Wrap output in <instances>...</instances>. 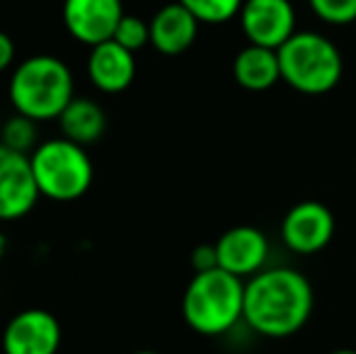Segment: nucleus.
<instances>
[{"label":"nucleus","instance_id":"nucleus-1","mask_svg":"<svg viewBox=\"0 0 356 354\" xmlns=\"http://www.w3.org/2000/svg\"><path fill=\"white\" fill-rule=\"evenodd\" d=\"M313 308V284L298 269H262L245 282L243 321L262 337H293L310 321Z\"/></svg>","mask_w":356,"mask_h":354},{"label":"nucleus","instance_id":"nucleus-20","mask_svg":"<svg viewBox=\"0 0 356 354\" xmlns=\"http://www.w3.org/2000/svg\"><path fill=\"white\" fill-rule=\"evenodd\" d=\"M192 267L194 272H209V269L218 267V255H216V246H199L192 252Z\"/></svg>","mask_w":356,"mask_h":354},{"label":"nucleus","instance_id":"nucleus-16","mask_svg":"<svg viewBox=\"0 0 356 354\" xmlns=\"http://www.w3.org/2000/svg\"><path fill=\"white\" fill-rule=\"evenodd\" d=\"M0 143L13 148V151L29 156V153L42 143L39 141V124L34 122V119L24 117V114L15 112L13 117L3 124V129H0Z\"/></svg>","mask_w":356,"mask_h":354},{"label":"nucleus","instance_id":"nucleus-4","mask_svg":"<svg viewBox=\"0 0 356 354\" xmlns=\"http://www.w3.org/2000/svg\"><path fill=\"white\" fill-rule=\"evenodd\" d=\"M282 81L296 92L325 95L342 81L344 61L330 37L310 29L296 32L284 47L277 49Z\"/></svg>","mask_w":356,"mask_h":354},{"label":"nucleus","instance_id":"nucleus-2","mask_svg":"<svg viewBox=\"0 0 356 354\" xmlns=\"http://www.w3.org/2000/svg\"><path fill=\"white\" fill-rule=\"evenodd\" d=\"M10 104L17 114L37 124L58 119L75 97V81L66 61L51 54H37L15 66L8 86Z\"/></svg>","mask_w":356,"mask_h":354},{"label":"nucleus","instance_id":"nucleus-10","mask_svg":"<svg viewBox=\"0 0 356 354\" xmlns=\"http://www.w3.org/2000/svg\"><path fill=\"white\" fill-rule=\"evenodd\" d=\"M238 19L248 44L267 49L284 47L298 32L291 0H245Z\"/></svg>","mask_w":356,"mask_h":354},{"label":"nucleus","instance_id":"nucleus-24","mask_svg":"<svg viewBox=\"0 0 356 354\" xmlns=\"http://www.w3.org/2000/svg\"><path fill=\"white\" fill-rule=\"evenodd\" d=\"M134 354H160V352H150V350H141V352H134Z\"/></svg>","mask_w":356,"mask_h":354},{"label":"nucleus","instance_id":"nucleus-21","mask_svg":"<svg viewBox=\"0 0 356 354\" xmlns=\"http://www.w3.org/2000/svg\"><path fill=\"white\" fill-rule=\"evenodd\" d=\"M15 42L10 39V34L0 32V73H5L8 68H13L15 63Z\"/></svg>","mask_w":356,"mask_h":354},{"label":"nucleus","instance_id":"nucleus-17","mask_svg":"<svg viewBox=\"0 0 356 354\" xmlns=\"http://www.w3.org/2000/svg\"><path fill=\"white\" fill-rule=\"evenodd\" d=\"M202 24H223L238 17L245 0H179Z\"/></svg>","mask_w":356,"mask_h":354},{"label":"nucleus","instance_id":"nucleus-14","mask_svg":"<svg viewBox=\"0 0 356 354\" xmlns=\"http://www.w3.org/2000/svg\"><path fill=\"white\" fill-rule=\"evenodd\" d=\"M233 78L240 88L250 92H264L282 81V66H279L277 49L248 44L240 49L233 58Z\"/></svg>","mask_w":356,"mask_h":354},{"label":"nucleus","instance_id":"nucleus-6","mask_svg":"<svg viewBox=\"0 0 356 354\" xmlns=\"http://www.w3.org/2000/svg\"><path fill=\"white\" fill-rule=\"evenodd\" d=\"M39 192L32 161L0 143V223L24 218L37 207Z\"/></svg>","mask_w":356,"mask_h":354},{"label":"nucleus","instance_id":"nucleus-13","mask_svg":"<svg viewBox=\"0 0 356 354\" xmlns=\"http://www.w3.org/2000/svg\"><path fill=\"white\" fill-rule=\"evenodd\" d=\"M199 24L179 0L163 5L150 19V47L165 56H179L197 42Z\"/></svg>","mask_w":356,"mask_h":354},{"label":"nucleus","instance_id":"nucleus-19","mask_svg":"<svg viewBox=\"0 0 356 354\" xmlns=\"http://www.w3.org/2000/svg\"><path fill=\"white\" fill-rule=\"evenodd\" d=\"M114 42L136 54L138 49H143L145 44H150V22L136 17V15H124L117 32H114Z\"/></svg>","mask_w":356,"mask_h":354},{"label":"nucleus","instance_id":"nucleus-23","mask_svg":"<svg viewBox=\"0 0 356 354\" xmlns=\"http://www.w3.org/2000/svg\"><path fill=\"white\" fill-rule=\"evenodd\" d=\"M330 354H356V350H334V352H330Z\"/></svg>","mask_w":356,"mask_h":354},{"label":"nucleus","instance_id":"nucleus-9","mask_svg":"<svg viewBox=\"0 0 356 354\" xmlns=\"http://www.w3.org/2000/svg\"><path fill=\"white\" fill-rule=\"evenodd\" d=\"M61 323L44 308L15 313L0 337L3 354H56L61 347Z\"/></svg>","mask_w":356,"mask_h":354},{"label":"nucleus","instance_id":"nucleus-7","mask_svg":"<svg viewBox=\"0 0 356 354\" xmlns=\"http://www.w3.org/2000/svg\"><path fill=\"white\" fill-rule=\"evenodd\" d=\"M334 216L323 202L305 199L291 207L282 221V238L286 248L298 255H315L325 250L334 238Z\"/></svg>","mask_w":356,"mask_h":354},{"label":"nucleus","instance_id":"nucleus-11","mask_svg":"<svg viewBox=\"0 0 356 354\" xmlns=\"http://www.w3.org/2000/svg\"><path fill=\"white\" fill-rule=\"evenodd\" d=\"M216 255L218 267L235 274L240 279H250L262 272L269 257V241L259 228L254 226H233L218 236Z\"/></svg>","mask_w":356,"mask_h":354},{"label":"nucleus","instance_id":"nucleus-12","mask_svg":"<svg viewBox=\"0 0 356 354\" xmlns=\"http://www.w3.org/2000/svg\"><path fill=\"white\" fill-rule=\"evenodd\" d=\"M88 78L99 92L117 95L124 92L136 78V58L134 51L124 49L114 39L102 42L88 54Z\"/></svg>","mask_w":356,"mask_h":354},{"label":"nucleus","instance_id":"nucleus-8","mask_svg":"<svg viewBox=\"0 0 356 354\" xmlns=\"http://www.w3.org/2000/svg\"><path fill=\"white\" fill-rule=\"evenodd\" d=\"M124 15L122 0H63L61 8L66 32L90 49L114 39Z\"/></svg>","mask_w":356,"mask_h":354},{"label":"nucleus","instance_id":"nucleus-3","mask_svg":"<svg viewBox=\"0 0 356 354\" xmlns=\"http://www.w3.org/2000/svg\"><path fill=\"white\" fill-rule=\"evenodd\" d=\"M245 282L225 269L194 272L182 296L184 323L204 337H218L243 321Z\"/></svg>","mask_w":356,"mask_h":354},{"label":"nucleus","instance_id":"nucleus-18","mask_svg":"<svg viewBox=\"0 0 356 354\" xmlns=\"http://www.w3.org/2000/svg\"><path fill=\"white\" fill-rule=\"evenodd\" d=\"M318 19L334 27H347L356 22V0H308Z\"/></svg>","mask_w":356,"mask_h":354},{"label":"nucleus","instance_id":"nucleus-22","mask_svg":"<svg viewBox=\"0 0 356 354\" xmlns=\"http://www.w3.org/2000/svg\"><path fill=\"white\" fill-rule=\"evenodd\" d=\"M5 252H8V238H5V233H0V262H3Z\"/></svg>","mask_w":356,"mask_h":354},{"label":"nucleus","instance_id":"nucleus-5","mask_svg":"<svg viewBox=\"0 0 356 354\" xmlns=\"http://www.w3.org/2000/svg\"><path fill=\"white\" fill-rule=\"evenodd\" d=\"M29 161H32L39 192L51 202H75L92 187V158L88 156V148L80 143H73L63 136L49 138L29 153Z\"/></svg>","mask_w":356,"mask_h":354},{"label":"nucleus","instance_id":"nucleus-15","mask_svg":"<svg viewBox=\"0 0 356 354\" xmlns=\"http://www.w3.org/2000/svg\"><path fill=\"white\" fill-rule=\"evenodd\" d=\"M61 136L80 146H92L104 136L107 129V114L95 99L90 97H73L68 107L58 117Z\"/></svg>","mask_w":356,"mask_h":354}]
</instances>
